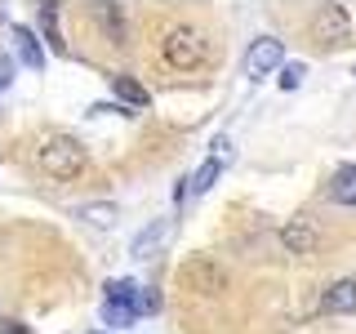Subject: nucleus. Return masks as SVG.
<instances>
[{
    "mask_svg": "<svg viewBox=\"0 0 356 334\" xmlns=\"http://www.w3.org/2000/svg\"><path fill=\"white\" fill-rule=\"evenodd\" d=\"M161 63L170 72H200L209 63V36L196 22H170L161 31Z\"/></svg>",
    "mask_w": 356,
    "mask_h": 334,
    "instance_id": "nucleus-1",
    "label": "nucleus"
},
{
    "mask_svg": "<svg viewBox=\"0 0 356 334\" xmlns=\"http://www.w3.org/2000/svg\"><path fill=\"white\" fill-rule=\"evenodd\" d=\"M36 165L44 170V178H54V183H72V178L85 174L89 156L72 134H49V138L36 148Z\"/></svg>",
    "mask_w": 356,
    "mask_h": 334,
    "instance_id": "nucleus-2",
    "label": "nucleus"
},
{
    "mask_svg": "<svg viewBox=\"0 0 356 334\" xmlns=\"http://www.w3.org/2000/svg\"><path fill=\"white\" fill-rule=\"evenodd\" d=\"M307 36L316 49H343L352 45V14L348 5H316L307 18Z\"/></svg>",
    "mask_w": 356,
    "mask_h": 334,
    "instance_id": "nucleus-3",
    "label": "nucleus"
},
{
    "mask_svg": "<svg viewBox=\"0 0 356 334\" xmlns=\"http://www.w3.org/2000/svg\"><path fill=\"white\" fill-rule=\"evenodd\" d=\"M178 285L200 294V299H218L222 289H227V267L218 259H209V254H187V259L178 263Z\"/></svg>",
    "mask_w": 356,
    "mask_h": 334,
    "instance_id": "nucleus-4",
    "label": "nucleus"
},
{
    "mask_svg": "<svg viewBox=\"0 0 356 334\" xmlns=\"http://www.w3.org/2000/svg\"><path fill=\"white\" fill-rule=\"evenodd\" d=\"M227 161H232V148H227V143H214V156H209V161H200V170L187 178L183 187H178V200H183V196H205L209 187L218 183V174L227 170Z\"/></svg>",
    "mask_w": 356,
    "mask_h": 334,
    "instance_id": "nucleus-5",
    "label": "nucleus"
},
{
    "mask_svg": "<svg viewBox=\"0 0 356 334\" xmlns=\"http://www.w3.org/2000/svg\"><path fill=\"white\" fill-rule=\"evenodd\" d=\"M276 67H285V45L276 36H259L250 45V54H245V76L250 81H259V76L276 72Z\"/></svg>",
    "mask_w": 356,
    "mask_h": 334,
    "instance_id": "nucleus-6",
    "label": "nucleus"
},
{
    "mask_svg": "<svg viewBox=\"0 0 356 334\" xmlns=\"http://www.w3.org/2000/svg\"><path fill=\"white\" fill-rule=\"evenodd\" d=\"M321 245V228L312 218H289L281 228V250L285 254H312Z\"/></svg>",
    "mask_w": 356,
    "mask_h": 334,
    "instance_id": "nucleus-7",
    "label": "nucleus"
},
{
    "mask_svg": "<svg viewBox=\"0 0 356 334\" xmlns=\"http://www.w3.org/2000/svg\"><path fill=\"white\" fill-rule=\"evenodd\" d=\"M321 312H325V317L356 312V281H334L325 294H321Z\"/></svg>",
    "mask_w": 356,
    "mask_h": 334,
    "instance_id": "nucleus-8",
    "label": "nucleus"
},
{
    "mask_svg": "<svg viewBox=\"0 0 356 334\" xmlns=\"http://www.w3.org/2000/svg\"><path fill=\"white\" fill-rule=\"evenodd\" d=\"M165 237H170V218H156V223H147V228L134 237L129 254H134V259H152V250H161Z\"/></svg>",
    "mask_w": 356,
    "mask_h": 334,
    "instance_id": "nucleus-9",
    "label": "nucleus"
},
{
    "mask_svg": "<svg viewBox=\"0 0 356 334\" xmlns=\"http://www.w3.org/2000/svg\"><path fill=\"white\" fill-rule=\"evenodd\" d=\"M330 200L334 205H356V165H339V170H334Z\"/></svg>",
    "mask_w": 356,
    "mask_h": 334,
    "instance_id": "nucleus-10",
    "label": "nucleus"
},
{
    "mask_svg": "<svg viewBox=\"0 0 356 334\" xmlns=\"http://www.w3.org/2000/svg\"><path fill=\"white\" fill-rule=\"evenodd\" d=\"M111 94H116L120 103H129V107H147V103H152V94H147L138 81H134V76H125V72L111 76Z\"/></svg>",
    "mask_w": 356,
    "mask_h": 334,
    "instance_id": "nucleus-11",
    "label": "nucleus"
},
{
    "mask_svg": "<svg viewBox=\"0 0 356 334\" xmlns=\"http://www.w3.org/2000/svg\"><path fill=\"white\" fill-rule=\"evenodd\" d=\"M14 45H18V58L27 63V67H44V49H40V40H36V31L31 27H14Z\"/></svg>",
    "mask_w": 356,
    "mask_h": 334,
    "instance_id": "nucleus-12",
    "label": "nucleus"
},
{
    "mask_svg": "<svg viewBox=\"0 0 356 334\" xmlns=\"http://www.w3.org/2000/svg\"><path fill=\"white\" fill-rule=\"evenodd\" d=\"M94 18L107 27L111 45H125V9H120V5H107V0H103V5H94Z\"/></svg>",
    "mask_w": 356,
    "mask_h": 334,
    "instance_id": "nucleus-13",
    "label": "nucleus"
},
{
    "mask_svg": "<svg viewBox=\"0 0 356 334\" xmlns=\"http://www.w3.org/2000/svg\"><path fill=\"white\" fill-rule=\"evenodd\" d=\"M76 218L89 223V228H111L116 223V205L111 200H89V205H76Z\"/></svg>",
    "mask_w": 356,
    "mask_h": 334,
    "instance_id": "nucleus-14",
    "label": "nucleus"
},
{
    "mask_svg": "<svg viewBox=\"0 0 356 334\" xmlns=\"http://www.w3.org/2000/svg\"><path fill=\"white\" fill-rule=\"evenodd\" d=\"M40 31L54 54H67V40L58 36V5H40Z\"/></svg>",
    "mask_w": 356,
    "mask_h": 334,
    "instance_id": "nucleus-15",
    "label": "nucleus"
},
{
    "mask_svg": "<svg viewBox=\"0 0 356 334\" xmlns=\"http://www.w3.org/2000/svg\"><path fill=\"white\" fill-rule=\"evenodd\" d=\"M107 303H125L138 312V285L129 281V276H120V281H107Z\"/></svg>",
    "mask_w": 356,
    "mask_h": 334,
    "instance_id": "nucleus-16",
    "label": "nucleus"
},
{
    "mask_svg": "<svg viewBox=\"0 0 356 334\" xmlns=\"http://www.w3.org/2000/svg\"><path fill=\"white\" fill-rule=\"evenodd\" d=\"M134 317H138V312L125 308V303H103V321H107V326H129Z\"/></svg>",
    "mask_w": 356,
    "mask_h": 334,
    "instance_id": "nucleus-17",
    "label": "nucleus"
},
{
    "mask_svg": "<svg viewBox=\"0 0 356 334\" xmlns=\"http://www.w3.org/2000/svg\"><path fill=\"white\" fill-rule=\"evenodd\" d=\"M303 76H307L303 63H285L281 67V89H298V85H303Z\"/></svg>",
    "mask_w": 356,
    "mask_h": 334,
    "instance_id": "nucleus-18",
    "label": "nucleus"
},
{
    "mask_svg": "<svg viewBox=\"0 0 356 334\" xmlns=\"http://www.w3.org/2000/svg\"><path fill=\"white\" fill-rule=\"evenodd\" d=\"M9 81H14V63H9L5 54H0V94L9 89Z\"/></svg>",
    "mask_w": 356,
    "mask_h": 334,
    "instance_id": "nucleus-19",
    "label": "nucleus"
},
{
    "mask_svg": "<svg viewBox=\"0 0 356 334\" xmlns=\"http://www.w3.org/2000/svg\"><path fill=\"white\" fill-rule=\"evenodd\" d=\"M94 334H103V330H94Z\"/></svg>",
    "mask_w": 356,
    "mask_h": 334,
    "instance_id": "nucleus-20",
    "label": "nucleus"
}]
</instances>
